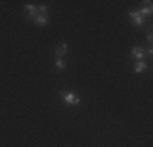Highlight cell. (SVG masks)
I'll return each mask as SVG.
<instances>
[{"mask_svg":"<svg viewBox=\"0 0 153 147\" xmlns=\"http://www.w3.org/2000/svg\"><path fill=\"white\" fill-rule=\"evenodd\" d=\"M147 39H148V41H152V39H153V36H152V31H148V34H147Z\"/></svg>","mask_w":153,"mask_h":147,"instance_id":"8fae6325","label":"cell"},{"mask_svg":"<svg viewBox=\"0 0 153 147\" xmlns=\"http://www.w3.org/2000/svg\"><path fill=\"white\" fill-rule=\"evenodd\" d=\"M67 51H68V46H67L65 43H62L60 46H57V47H56V56L60 59L62 56H65V54H67Z\"/></svg>","mask_w":153,"mask_h":147,"instance_id":"277c9868","label":"cell"},{"mask_svg":"<svg viewBox=\"0 0 153 147\" xmlns=\"http://www.w3.org/2000/svg\"><path fill=\"white\" fill-rule=\"evenodd\" d=\"M143 54H145V51L142 49V47H134V49H132V56L137 57V59H142V57H143Z\"/></svg>","mask_w":153,"mask_h":147,"instance_id":"8992f818","label":"cell"},{"mask_svg":"<svg viewBox=\"0 0 153 147\" xmlns=\"http://www.w3.org/2000/svg\"><path fill=\"white\" fill-rule=\"evenodd\" d=\"M38 12H41L42 15H44V13L47 12V7H46V5H41V7H39V8H38Z\"/></svg>","mask_w":153,"mask_h":147,"instance_id":"30bf717a","label":"cell"},{"mask_svg":"<svg viewBox=\"0 0 153 147\" xmlns=\"http://www.w3.org/2000/svg\"><path fill=\"white\" fill-rule=\"evenodd\" d=\"M26 12H28V18H33V20L39 15L38 8H36L34 5H26V7H25V13H26Z\"/></svg>","mask_w":153,"mask_h":147,"instance_id":"7a4b0ae2","label":"cell"},{"mask_svg":"<svg viewBox=\"0 0 153 147\" xmlns=\"http://www.w3.org/2000/svg\"><path fill=\"white\" fill-rule=\"evenodd\" d=\"M140 16H143V15H152V5H148L147 8H140V12H137Z\"/></svg>","mask_w":153,"mask_h":147,"instance_id":"ba28073f","label":"cell"},{"mask_svg":"<svg viewBox=\"0 0 153 147\" xmlns=\"http://www.w3.org/2000/svg\"><path fill=\"white\" fill-rule=\"evenodd\" d=\"M129 16H130V20H132L137 26H142V25H143V16H140L137 12H129Z\"/></svg>","mask_w":153,"mask_h":147,"instance_id":"3957f363","label":"cell"},{"mask_svg":"<svg viewBox=\"0 0 153 147\" xmlns=\"http://www.w3.org/2000/svg\"><path fill=\"white\" fill-rule=\"evenodd\" d=\"M56 67L59 69V70H62V69H65V62L62 61V59H57V61H56Z\"/></svg>","mask_w":153,"mask_h":147,"instance_id":"9c48e42d","label":"cell"},{"mask_svg":"<svg viewBox=\"0 0 153 147\" xmlns=\"http://www.w3.org/2000/svg\"><path fill=\"white\" fill-rule=\"evenodd\" d=\"M60 95H62V98H64L67 103H70V105H78L80 103L78 95L74 93V92H67V93H60Z\"/></svg>","mask_w":153,"mask_h":147,"instance_id":"6da1fadb","label":"cell"},{"mask_svg":"<svg viewBox=\"0 0 153 147\" xmlns=\"http://www.w3.org/2000/svg\"><path fill=\"white\" fill-rule=\"evenodd\" d=\"M34 21H36V25H41V26H42V25L47 23V16H46V15H38V16L34 18Z\"/></svg>","mask_w":153,"mask_h":147,"instance_id":"52a82bcc","label":"cell"},{"mask_svg":"<svg viewBox=\"0 0 153 147\" xmlns=\"http://www.w3.org/2000/svg\"><path fill=\"white\" fill-rule=\"evenodd\" d=\"M134 70H135L137 74H142V72H145V70H147V64H145V62H137V64H135V69H134Z\"/></svg>","mask_w":153,"mask_h":147,"instance_id":"5b68a950","label":"cell"}]
</instances>
